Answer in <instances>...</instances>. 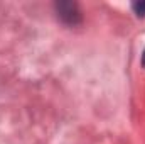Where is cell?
Masks as SVG:
<instances>
[{"label": "cell", "instance_id": "1", "mask_svg": "<svg viewBox=\"0 0 145 144\" xmlns=\"http://www.w3.org/2000/svg\"><path fill=\"white\" fill-rule=\"evenodd\" d=\"M56 10H57V17L68 26H78L83 20L81 10H79L78 3H74V2H57Z\"/></svg>", "mask_w": 145, "mask_h": 144}, {"label": "cell", "instance_id": "2", "mask_svg": "<svg viewBox=\"0 0 145 144\" xmlns=\"http://www.w3.org/2000/svg\"><path fill=\"white\" fill-rule=\"evenodd\" d=\"M133 9L138 15H145V2H140V3H133Z\"/></svg>", "mask_w": 145, "mask_h": 144}, {"label": "cell", "instance_id": "3", "mask_svg": "<svg viewBox=\"0 0 145 144\" xmlns=\"http://www.w3.org/2000/svg\"><path fill=\"white\" fill-rule=\"evenodd\" d=\"M142 65L145 66V49H144V54H142Z\"/></svg>", "mask_w": 145, "mask_h": 144}]
</instances>
